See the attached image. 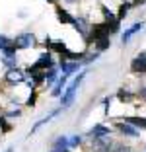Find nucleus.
I'll return each mask as SVG.
<instances>
[{"label": "nucleus", "mask_w": 146, "mask_h": 152, "mask_svg": "<svg viewBox=\"0 0 146 152\" xmlns=\"http://www.w3.org/2000/svg\"><path fill=\"white\" fill-rule=\"evenodd\" d=\"M128 6H131V4H121V8H119V14H117V18H119V20H125V18H127Z\"/></svg>", "instance_id": "a878e982"}, {"label": "nucleus", "mask_w": 146, "mask_h": 152, "mask_svg": "<svg viewBox=\"0 0 146 152\" xmlns=\"http://www.w3.org/2000/svg\"><path fill=\"white\" fill-rule=\"evenodd\" d=\"M123 121L134 125L137 129H146V117H123Z\"/></svg>", "instance_id": "412c9836"}, {"label": "nucleus", "mask_w": 146, "mask_h": 152, "mask_svg": "<svg viewBox=\"0 0 146 152\" xmlns=\"http://www.w3.org/2000/svg\"><path fill=\"white\" fill-rule=\"evenodd\" d=\"M82 139H84V134H72V137H68V146L72 148H78L80 144H82Z\"/></svg>", "instance_id": "b1692460"}, {"label": "nucleus", "mask_w": 146, "mask_h": 152, "mask_svg": "<svg viewBox=\"0 0 146 152\" xmlns=\"http://www.w3.org/2000/svg\"><path fill=\"white\" fill-rule=\"evenodd\" d=\"M58 68L55 66V68H49V70H45V86H47V88H53V84L55 82H57V78L61 74H58Z\"/></svg>", "instance_id": "f3484780"}, {"label": "nucleus", "mask_w": 146, "mask_h": 152, "mask_svg": "<svg viewBox=\"0 0 146 152\" xmlns=\"http://www.w3.org/2000/svg\"><path fill=\"white\" fill-rule=\"evenodd\" d=\"M57 58H55V55L51 53V51H45V53H41L39 57H37V61L31 66H27L26 72H31V70H49V68H55L57 66Z\"/></svg>", "instance_id": "f03ea898"}, {"label": "nucleus", "mask_w": 146, "mask_h": 152, "mask_svg": "<svg viewBox=\"0 0 146 152\" xmlns=\"http://www.w3.org/2000/svg\"><path fill=\"white\" fill-rule=\"evenodd\" d=\"M111 152H133V148L128 146V144H125V142H115L113 148H111Z\"/></svg>", "instance_id": "393cba45"}, {"label": "nucleus", "mask_w": 146, "mask_h": 152, "mask_svg": "<svg viewBox=\"0 0 146 152\" xmlns=\"http://www.w3.org/2000/svg\"><path fill=\"white\" fill-rule=\"evenodd\" d=\"M142 29H144V23H142V22H137V23H133V26L128 27V29H125V31L121 33V43H123V45H127L128 41L133 39V37L137 35L138 31H142Z\"/></svg>", "instance_id": "9b49d317"}, {"label": "nucleus", "mask_w": 146, "mask_h": 152, "mask_svg": "<svg viewBox=\"0 0 146 152\" xmlns=\"http://www.w3.org/2000/svg\"><path fill=\"white\" fill-rule=\"evenodd\" d=\"M12 39L18 51H27V49H35L37 47V35L33 31H22Z\"/></svg>", "instance_id": "7ed1b4c3"}, {"label": "nucleus", "mask_w": 146, "mask_h": 152, "mask_svg": "<svg viewBox=\"0 0 146 152\" xmlns=\"http://www.w3.org/2000/svg\"><path fill=\"white\" fill-rule=\"evenodd\" d=\"M0 53H18L16 45H14V39L6 33H0Z\"/></svg>", "instance_id": "ddd939ff"}, {"label": "nucleus", "mask_w": 146, "mask_h": 152, "mask_svg": "<svg viewBox=\"0 0 146 152\" xmlns=\"http://www.w3.org/2000/svg\"><path fill=\"white\" fill-rule=\"evenodd\" d=\"M137 96L142 99V102H146V86H142V88L138 90V94H137Z\"/></svg>", "instance_id": "cd10ccee"}, {"label": "nucleus", "mask_w": 146, "mask_h": 152, "mask_svg": "<svg viewBox=\"0 0 146 152\" xmlns=\"http://www.w3.org/2000/svg\"><path fill=\"white\" fill-rule=\"evenodd\" d=\"M84 76H86V70H82V72H78V76H76L74 80L70 82V84L64 88V92H62V96L58 99H61V107L62 109H66V107H70L72 103H74V98H76V92H78V88H80V84L84 82Z\"/></svg>", "instance_id": "f257e3e1"}, {"label": "nucleus", "mask_w": 146, "mask_h": 152, "mask_svg": "<svg viewBox=\"0 0 146 152\" xmlns=\"http://www.w3.org/2000/svg\"><path fill=\"white\" fill-rule=\"evenodd\" d=\"M51 148H53L55 152H61V150H66V148H70L68 146V137H57V139L53 140V144H51Z\"/></svg>", "instance_id": "6ab92c4d"}, {"label": "nucleus", "mask_w": 146, "mask_h": 152, "mask_svg": "<svg viewBox=\"0 0 146 152\" xmlns=\"http://www.w3.org/2000/svg\"><path fill=\"white\" fill-rule=\"evenodd\" d=\"M134 98H137V94H133V92H128V90H125V88H121L119 92H117V99L123 102V103H131Z\"/></svg>", "instance_id": "aec40b11"}, {"label": "nucleus", "mask_w": 146, "mask_h": 152, "mask_svg": "<svg viewBox=\"0 0 146 152\" xmlns=\"http://www.w3.org/2000/svg\"><path fill=\"white\" fill-rule=\"evenodd\" d=\"M62 2H66V4H76L78 0H62Z\"/></svg>", "instance_id": "c85d7f7f"}, {"label": "nucleus", "mask_w": 146, "mask_h": 152, "mask_svg": "<svg viewBox=\"0 0 146 152\" xmlns=\"http://www.w3.org/2000/svg\"><path fill=\"white\" fill-rule=\"evenodd\" d=\"M92 43H93V49H96L97 53H103V51H107V49L111 47L109 35H107V37H99V39H93Z\"/></svg>", "instance_id": "a211bd4d"}, {"label": "nucleus", "mask_w": 146, "mask_h": 152, "mask_svg": "<svg viewBox=\"0 0 146 152\" xmlns=\"http://www.w3.org/2000/svg\"><path fill=\"white\" fill-rule=\"evenodd\" d=\"M99 55H101V53H97V51H92V53H86V55H84V58H82L80 63H82V66H84V64H92V63H96L97 58H99Z\"/></svg>", "instance_id": "4be33fe9"}, {"label": "nucleus", "mask_w": 146, "mask_h": 152, "mask_svg": "<svg viewBox=\"0 0 146 152\" xmlns=\"http://www.w3.org/2000/svg\"><path fill=\"white\" fill-rule=\"evenodd\" d=\"M55 12H57V20L61 23H68V26H72V23H74V16H72L70 12H66L62 6H57V8H55Z\"/></svg>", "instance_id": "dca6fc26"}, {"label": "nucleus", "mask_w": 146, "mask_h": 152, "mask_svg": "<svg viewBox=\"0 0 146 152\" xmlns=\"http://www.w3.org/2000/svg\"><path fill=\"white\" fill-rule=\"evenodd\" d=\"M68 78H70L68 74H62L61 72V76L57 78V82H55L53 88H51V98H61L62 92H64V88L68 86Z\"/></svg>", "instance_id": "9d476101"}, {"label": "nucleus", "mask_w": 146, "mask_h": 152, "mask_svg": "<svg viewBox=\"0 0 146 152\" xmlns=\"http://www.w3.org/2000/svg\"><path fill=\"white\" fill-rule=\"evenodd\" d=\"M115 129L119 131V133L123 134V137H133V139L140 137V131H138L134 125H131V123L123 121V119H117V121H115Z\"/></svg>", "instance_id": "6e6552de"}, {"label": "nucleus", "mask_w": 146, "mask_h": 152, "mask_svg": "<svg viewBox=\"0 0 146 152\" xmlns=\"http://www.w3.org/2000/svg\"><path fill=\"white\" fill-rule=\"evenodd\" d=\"M131 72H134V74H146V51H140L131 61Z\"/></svg>", "instance_id": "1a4fd4ad"}, {"label": "nucleus", "mask_w": 146, "mask_h": 152, "mask_svg": "<svg viewBox=\"0 0 146 152\" xmlns=\"http://www.w3.org/2000/svg\"><path fill=\"white\" fill-rule=\"evenodd\" d=\"M0 61L6 68H16L18 66V53H0Z\"/></svg>", "instance_id": "2eb2a0df"}, {"label": "nucleus", "mask_w": 146, "mask_h": 152, "mask_svg": "<svg viewBox=\"0 0 146 152\" xmlns=\"http://www.w3.org/2000/svg\"><path fill=\"white\" fill-rule=\"evenodd\" d=\"M51 152H55V150H51Z\"/></svg>", "instance_id": "2f4dec72"}, {"label": "nucleus", "mask_w": 146, "mask_h": 152, "mask_svg": "<svg viewBox=\"0 0 146 152\" xmlns=\"http://www.w3.org/2000/svg\"><path fill=\"white\" fill-rule=\"evenodd\" d=\"M4 152H14V148H12V146H8V148H6Z\"/></svg>", "instance_id": "c756f323"}, {"label": "nucleus", "mask_w": 146, "mask_h": 152, "mask_svg": "<svg viewBox=\"0 0 146 152\" xmlns=\"http://www.w3.org/2000/svg\"><path fill=\"white\" fill-rule=\"evenodd\" d=\"M144 152H146V148H144Z\"/></svg>", "instance_id": "7c9ffc66"}, {"label": "nucleus", "mask_w": 146, "mask_h": 152, "mask_svg": "<svg viewBox=\"0 0 146 152\" xmlns=\"http://www.w3.org/2000/svg\"><path fill=\"white\" fill-rule=\"evenodd\" d=\"M109 134H111V129L107 125H101V123H99V125H93L92 129L84 134V137H90V139H99V137H109Z\"/></svg>", "instance_id": "f8f14e48"}, {"label": "nucleus", "mask_w": 146, "mask_h": 152, "mask_svg": "<svg viewBox=\"0 0 146 152\" xmlns=\"http://www.w3.org/2000/svg\"><path fill=\"white\" fill-rule=\"evenodd\" d=\"M4 82L8 86H22V84H26V80H27V74H26V70H22V68H8V70L4 72Z\"/></svg>", "instance_id": "20e7f679"}, {"label": "nucleus", "mask_w": 146, "mask_h": 152, "mask_svg": "<svg viewBox=\"0 0 146 152\" xmlns=\"http://www.w3.org/2000/svg\"><path fill=\"white\" fill-rule=\"evenodd\" d=\"M22 113H23L22 105H16V107L6 109V111H4V117H8V119H12V117H22Z\"/></svg>", "instance_id": "5701e85b"}, {"label": "nucleus", "mask_w": 146, "mask_h": 152, "mask_svg": "<svg viewBox=\"0 0 146 152\" xmlns=\"http://www.w3.org/2000/svg\"><path fill=\"white\" fill-rule=\"evenodd\" d=\"M72 27H74L76 31H78V35L84 39V43L90 45V29H92V23L88 22V18H84V16H74Z\"/></svg>", "instance_id": "39448f33"}, {"label": "nucleus", "mask_w": 146, "mask_h": 152, "mask_svg": "<svg viewBox=\"0 0 146 152\" xmlns=\"http://www.w3.org/2000/svg\"><path fill=\"white\" fill-rule=\"evenodd\" d=\"M109 107H111V96H105L103 98V113L109 115Z\"/></svg>", "instance_id": "bb28decb"}, {"label": "nucleus", "mask_w": 146, "mask_h": 152, "mask_svg": "<svg viewBox=\"0 0 146 152\" xmlns=\"http://www.w3.org/2000/svg\"><path fill=\"white\" fill-rule=\"evenodd\" d=\"M61 111H62V107H57V109H53V111L49 113L47 117H43V119H39V121L35 123V125L31 127V131H29V137H31V134H35V133H37V131H39V129H41L43 125H47L49 121H53V119H55V117H57V115H58Z\"/></svg>", "instance_id": "4468645a"}, {"label": "nucleus", "mask_w": 146, "mask_h": 152, "mask_svg": "<svg viewBox=\"0 0 146 152\" xmlns=\"http://www.w3.org/2000/svg\"><path fill=\"white\" fill-rule=\"evenodd\" d=\"M57 68L62 72V74H68L72 76L74 72H78L80 68H82V63H78V61H68V58H58V63H57Z\"/></svg>", "instance_id": "0eeeda50"}, {"label": "nucleus", "mask_w": 146, "mask_h": 152, "mask_svg": "<svg viewBox=\"0 0 146 152\" xmlns=\"http://www.w3.org/2000/svg\"><path fill=\"white\" fill-rule=\"evenodd\" d=\"M115 140L109 137H99V139H92L90 140V146H92V152H111Z\"/></svg>", "instance_id": "423d86ee"}]
</instances>
